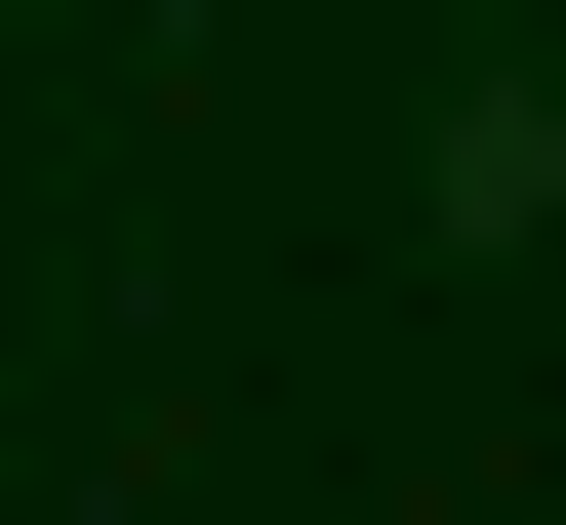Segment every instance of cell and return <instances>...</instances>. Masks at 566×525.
I'll return each mask as SVG.
<instances>
[{"label":"cell","instance_id":"obj_1","mask_svg":"<svg viewBox=\"0 0 566 525\" xmlns=\"http://www.w3.org/2000/svg\"><path fill=\"white\" fill-rule=\"evenodd\" d=\"M446 243H566V41H485V82H446Z\"/></svg>","mask_w":566,"mask_h":525}]
</instances>
